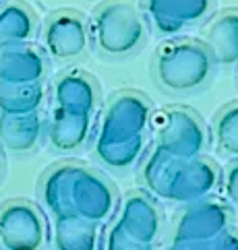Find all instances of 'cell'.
<instances>
[{
  "label": "cell",
  "mask_w": 238,
  "mask_h": 250,
  "mask_svg": "<svg viewBox=\"0 0 238 250\" xmlns=\"http://www.w3.org/2000/svg\"><path fill=\"white\" fill-rule=\"evenodd\" d=\"M42 201L56 219L81 217L91 223L108 219L116 209L112 184L95 169L77 164L50 167L42 178Z\"/></svg>",
  "instance_id": "obj_1"
},
{
  "label": "cell",
  "mask_w": 238,
  "mask_h": 250,
  "mask_svg": "<svg viewBox=\"0 0 238 250\" xmlns=\"http://www.w3.org/2000/svg\"><path fill=\"white\" fill-rule=\"evenodd\" d=\"M149 118L151 105L141 93L125 91L112 97L95 139V155L100 162L112 169L135 166L145 143Z\"/></svg>",
  "instance_id": "obj_2"
},
{
  "label": "cell",
  "mask_w": 238,
  "mask_h": 250,
  "mask_svg": "<svg viewBox=\"0 0 238 250\" xmlns=\"http://www.w3.org/2000/svg\"><path fill=\"white\" fill-rule=\"evenodd\" d=\"M141 176L157 199L184 205L203 199L219 184V169L211 159L203 155L184 159L155 147L145 157Z\"/></svg>",
  "instance_id": "obj_3"
},
{
  "label": "cell",
  "mask_w": 238,
  "mask_h": 250,
  "mask_svg": "<svg viewBox=\"0 0 238 250\" xmlns=\"http://www.w3.org/2000/svg\"><path fill=\"white\" fill-rule=\"evenodd\" d=\"M214 70L207 48L201 40L172 38L160 43L153 56V75L166 91L191 93L203 87Z\"/></svg>",
  "instance_id": "obj_4"
},
{
  "label": "cell",
  "mask_w": 238,
  "mask_h": 250,
  "mask_svg": "<svg viewBox=\"0 0 238 250\" xmlns=\"http://www.w3.org/2000/svg\"><path fill=\"white\" fill-rule=\"evenodd\" d=\"M174 248H238L232 234V211L222 201L203 199L187 203L172 231Z\"/></svg>",
  "instance_id": "obj_5"
},
{
  "label": "cell",
  "mask_w": 238,
  "mask_h": 250,
  "mask_svg": "<svg viewBox=\"0 0 238 250\" xmlns=\"http://www.w3.org/2000/svg\"><path fill=\"white\" fill-rule=\"evenodd\" d=\"M145 19L135 0H106L91 19L89 35L102 54L120 58L133 54L145 42Z\"/></svg>",
  "instance_id": "obj_6"
},
{
  "label": "cell",
  "mask_w": 238,
  "mask_h": 250,
  "mask_svg": "<svg viewBox=\"0 0 238 250\" xmlns=\"http://www.w3.org/2000/svg\"><path fill=\"white\" fill-rule=\"evenodd\" d=\"M160 234V211L151 196L143 192L129 194L116 221L108 229L104 246L110 250L151 248Z\"/></svg>",
  "instance_id": "obj_7"
},
{
  "label": "cell",
  "mask_w": 238,
  "mask_h": 250,
  "mask_svg": "<svg viewBox=\"0 0 238 250\" xmlns=\"http://www.w3.org/2000/svg\"><path fill=\"white\" fill-rule=\"evenodd\" d=\"M155 139V149L176 157H197L203 155L207 147V132L199 116L184 108H166L151 114L149 118Z\"/></svg>",
  "instance_id": "obj_8"
},
{
  "label": "cell",
  "mask_w": 238,
  "mask_h": 250,
  "mask_svg": "<svg viewBox=\"0 0 238 250\" xmlns=\"http://www.w3.org/2000/svg\"><path fill=\"white\" fill-rule=\"evenodd\" d=\"M89 27L83 15L75 11L52 13L42 29L43 50L50 58L68 62L83 56L89 48Z\"/></svg>",
  "instance_id": "obj_9"
},
{
  "label": "cell",
  "mask_w": 238,
  "mask_h": 250,
  "mask_svg": "<svg viewBox=\"0 0 238 250\" xmlns=\"http://www.w3.org/2000/svg\"><path fill=\"white\" fill-rule=\"evenodd\" d=\"M46 231L40 209L29 201H8L0 207V244L11 250H35Z\"/></svg>",
  "instance_id": "obj_10"
},
{
  "label": "cell",
  "mask_w": 238,
  "mask_h": 250,
  "mask_svg": "<svg viewBox=\"0 0 238 250\" xmlns=\"http://www.w3.org/2000/svg\"><path fill=\"white\" fill-rule=\"evenodd\" d=\"M216 0H143L147 21L162 35H178L205 21Z\"/></svg>",
  "instance_id": "obj_11"
},
{
  "label": "cell",
  "mask_w": 238,
  "mask_h": 250,
  "mask_svg": "<svg viewBox=\"0 0 238 250\" xmlns=\"http://www.w3.org/2000/svg\"><path fill=\"white\" fill-rule=\"evenodd\" d=\"M214 64L238 66V11H224L214 17L201 33Z\"/></svg>",
  "instance_id": "obj_12"
},
{
  "label": "cell",
  "mask_w": 238,
  "mask_h": 250,
  "mask_svg": "<svg viewBox=\"0 0 238 250\" xmlns=\"http://www.w3.org/2000/svg\"><path fill=\"white\" fill-rule=\"evenodd\" d=\"M54 102L60 110L93 116V110L98 105V85L85 70L70 68L56 79Z\"/></svg>",
  "instance_id": "obj_13"
},
{
  "label": "cell",
  "mask_w": 238,
  "mask_h": 250,
  "mask_svg": "<svg viewBox=\"0 0 238 250\" xmlns=\"http://www.w3.org/2000/svg\"><path fill=\"white\" fill-rule=\"evenodd\" d=\"M46 60L29 43L0 50V81L6 83H42Z\"/></svg>",
  "instance_id": "obj_14"
},
{
  "label": "cell",
  "mask_w": 238,
  "mask_h": 250,
  "mask_svg": "<svg viewBox=\"0 0 238 250\" xmlns=\"http://www.w3.org/2000/svg\"><path fill=\"white\" fill-rule=\"evenodd\" d=\"M38 31V19L31 8L19 2L8 0L0 4V50L29 43Z\"/></svg>",
  "instance_id": "obj_15"
},
{
  "label": "cell",
  "mask_w": 238,
  "mask_h": 250,
  "mask_svg": "<svg viewBox=\"0 0 238 250\" xmlns=\"http://www.w3.org/2000/svg\"><path fill=\"white\" fill-rule=\"evenodd\" d=\"M91 116L54 108L48 122V141L56 151H77L89 137Z\"/></svg>",
  "instance_id": "obj_16"
},
{
  "label": "cell",
  "mask_w": 238,
  "mask_h": 250,
  "mask_svg": "<svg viewBox=\"0 0 238 250\" xmlns=\"http://www.w3.org/2000/svg\"><path fill=\"white\" fill-rule=\"evenodd\" d=\"M42 135L40 114H0V145L11 153H29Z\"/></svg>",
  "instance_id": "obj_17"
},
{
  "label": "cell",
  "mask_w": 238,
  "mask_h": 250,
  "mask_svg": "<svg viewBox=\"0 0 238 250\" xmlns=\"http://www.w3.org/2000/svg\"><path fill=\"white\" fill-rule=\"evenodd\" d=\"M43 102L42 83L0 81V114H33Z\"/></svg>",
  "instance_id": "obj_18"
},
{
  "label": "cell",
  "mask_w": 238,
  "mask_h": 250,
  "mask_svg": "<svg viewBox=\"0 0 238 250\" xmlns=\"http://www.w3.org/2000/svg\"><path fill=\"white\" fill-rule=\"evenodd\" d=\"M98 223L81 217L56 219V246L63 250H91L98 246Z\"/></svg>",
  "instance_id": "obj_19"
},
{
  "label": "cell",
  "mask_w": 238,
  "mask_h": 250,
  "mask_svg": "<svg viewBox=\"0 0 238 250\" xmlns=\"http://www.w3.org/2000/svg\"><path fill=\"white\" fill-rule=\"evenodd\" d=\"M216 139L219 149L238 159V102L228 104L216 118Z\"/></svg>",
  "instance_id": "obj_20"
},
{
  "label": "cell",
  "mask_w": 238,
  "mask_h": 250,
  "mask_svg": "<svg viewBox=\"0 0 238 250\" xmlns=\"http://www.w3.org/2000/svg\"><path fill=\"white\" fill-rule=\"evenodd\" d=\"M219 182L224 186L226 199L238 207V159L226 167V172L219 176Z\"/></svg>",
  "instance_id": "obj_21"
},
{
  "label": "cell",
  "mask_w": 238,
  "mask_h": 250,
  "mask_svg": "<svg viewBox=\"0 0 238 250\" xmlns=\"http://www.w3.org/2000/svg\"><path fill=\"white\" fill-rule=\"evenodd\" d=\"M4 172V159H2V153H0V176Z\"/></svg>",
  "instance_id": "obj_22"
}]
</instances>
